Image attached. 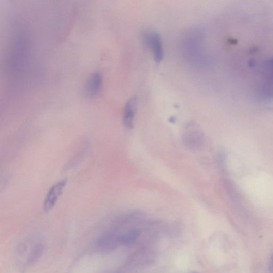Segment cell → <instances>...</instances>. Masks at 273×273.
<instances>
[{
	"instance_id": "cell-1",
	"label": "cell",
	"mask_w": 273,
	"mask_h": 273,
	"mask_svg": "<svg viewBox=\"0 0 273 273\" xmlns=\"http://www.w3.org/2000/svg\"><path fill=\"white\" fill-rule=\"evenodd\" d=\"M44 246L40 240L30 239L18 248L17 263L22 269L31 266L37 261L44 252Z\"/></svg>"
},
{
	"instance_id": "cell-2",
	"label": "cell",
	"mask_w": 273,
	"mask_h": 273,
	"mask_svg": "<svg viewBox=\"0 0 273 273\" xmlns=\"http://www.w3.org/2000/svg\"><path fill=\"white\" fill-rule=\"evenodd\" d=\"M182 138L186 147L197 150L202 148L204 144V136L199 127L194 124L185 126Z\"/></svg>"
},
{
	"instance_id": "cell-3",
	"label": "cell",
	"mask_w": 273,
	"mask_h": 273,
	"mask_svg": "<svg viewBox=\"0 0 273 273\" xmlns=\"http://www.w3.org/2000/svg\"><path fill=\"white\" fill-rule=\"evenodd\" d=\"M67 184V179H64L54 184L47 194L44 204V210L49 212L55 206L58 199L61 196Z\"/></svg>"
},
{
	"instance_id": "cell-4",
	"label": "cell",
	"mask_w": 273,
	"mask_h": 273,
	"mask_svg": "<svg viewBox=\"0 0 273 273\" xmlns=\"http://www.w3.org/2000/svg\"><path fill=\"white\" fill-rule=\"evenodd\" d=\"M146 42L152 50L154 59L157 63L162 61L164 51L162 39L159 34L156 32H149L145 34Z\"/></svg>"
},
{
	"instance_id": "cell-5",
	"label": "cell",
	"mask_w": 273,
	"mask_h": 273,
	"mask_svg": "<svg viewBox=\"0 0 273 273\" xmlns=\"http://www.w3.org/2000/svg\"><path fill=\"white\" fill-rule=\"evenodd\" d=\"M102 83L101 74L95 72L90 76L83 87V94L88 98H94L100 92Z\"/></svg>"
},
{
	"instance_id": "cell-6",
	"label": "cell",
	"mask_w": 273,
	"mask_h": 273,
	"mask_svg": "<svg viewBox=\"0 0 273 273\" xmlns=\"http://www.w3.org/2000/svg\"><path fill=\"white\" fill-rule=\"evenodd\" d=\"M136 110L137 98L133 97L126 102L124 109L123 121L126 129H133Z\"/></svg>"
},
{
	"instance_id": "cell-7",
	"label": "cell",
	"mask_w": 273,
	"mask_h": 273,
	"mask_svg": "<svg viewBox=\"0 0 273 273\" xmlns=\"http://www.w3.org/2000/svg\"><path fill=\"white\" fill-rule=\"evenodd\" d=\"M138 233L136 231L131 232L121 236L119 240L123 244H129L138 237Z\"/></svg>"
},
{
	"instance_id": "cell-8",
	"label": "cell",
	"mask_w": 273,
	"mask_h": 273,
	"mask_svg": "<svg viewBox=\"0 0 273 273\" xmlns=\"http://www.w3.org/2000/svg\"><path fill=\"white\" fill-rule=\"evenodd\" d=\"M272 265H273V257H272Z\"/></svg>"
}]
</instances>
